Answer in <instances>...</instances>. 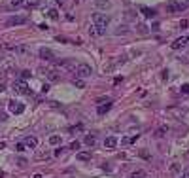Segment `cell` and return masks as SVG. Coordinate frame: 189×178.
I'll return each instance as SVG.
<instances>
[{
  "instance_id": "ab89813d",
  "label": "cell",
  "mask_w": 189,
  "mask_h": 178,
  "mask_svg": "<svg viewBox=\"0 0 189 178\" xmlns=\"http://www.w3.org/2000/svg\"><path fill=\"white\" fill-rule=\"evenodd\" d=\"M0 78H2V70H0Z\"/></svg>"
},
{
  "instance_id": "4dcf8cb0",
  "label": "cell",
  "mask_w": 189,
  "mask_h": 178,
  "mask_svg": "<svg viewBox=\"0 0 189 178\" xmlns=\"http://www.w3.org/2000/svg\"><path fill=\"white\" fill-rule=\"evenodd\" d=\"M187 25H189V21H187V19H181V21H180V27H181V28H185Z\"/></svg>"
},
{
  "instance_id": "4316f807",
  "label": "cell",
  "mask_w": 189,
  "mask_h": 178,
  "mask_svg": "<svg viewBox=\"0 0 189 178\" xmlns=\"http://www.w3.org/2000/svg\"><path fill=\"white\" fill-rule=\"evenodd\" d=\"M181 93H184V95H189V83H184V85H181Z\"/></svg>"
},
{
  "instance_id": "ffe728a7",
  "label": "cell",
  "mask_w": 189,
  "mask_h": 178,
  "mask_svg": "<svg viewBox=\"0 0 189 178\" xmlns=\"http://www.w3.org/2000/svg\"><path fill=\"white\" fill-rule=\"evenodd\" d=\"M49 157V152H38L36 154V159H47Z\"/></svg>"
},
{
  "instance_id": "74e56055",
  "label": "cell",
  "mask_w": 189,
  "mask_h": 178,
  "mask_svg": "<svg viewBox=\"0 0 189 178\" xmlns=\"http://www.w3.org/2000/svg\"><path fill=\"white\" fill-rule=\"evenodd\" d=\"M2 148H6V142H0V150H2Z\"/></svg>"
},
{
  "instance_id": "7402d4cb",
  "label": "cell",
  "mask_w": 189,
  "mask_h": 178,
  "mask_svg": "<svg viewBox=\"0 0 189 178\" xmlns=\"http://www.w3.org/2000/svg\"><path fill=\"white\" fill-rule=\"evenodd\" d=\"M115 34H129V28H127V27H117Z\"/></svg>"
},
{
  "instance_id": "9c48e42d",
  "label": "cell",
  "mask_w": 189,
  "mask_h": 178,
  "mask_svg": "<svg viewBox=\"0 0 189 178\" xmlns=\"http://www.w3.org/2000/svg\"><path fill=\"white\" fill-rule=\"evenodd\" d=\"M46 76H47V80H49V82H59V80H61V74H59L55 68H53V70H47Z\"/></svg>"
},
{
  "instance_id": "cb8c5ba5",
  "label": "cell",
  "mask_w": 189,
  "mask_h": 178,
  "mask_svg": "<svg viewBox=\"0 0 189 178\" xmlns=\"http://www.w3.org/2000/svg\"><path fill=\"white\" fill-rule=\"evenodd\" d=\"M131 178H144V170H134L131 174Z\"/></svg>"
},
{
  "instance_id": "8fae6325",
  "label": "cell",
  "mask_w": 189,
  "mask_h": 178,
  "mask_svg": "<svg viewBox=\"0 0 189 178\" xmlns=\"http://www.w3.org/2000/svg\"><path fill=\"white\" fill-rule=\"evenodd\" d=\"M23 142H25V146H29V148H32V150H34V148H36V146H38V138H36V137H27V138H25Z\"/></svg>"
},
{
  "instance_id": "5bb4252c",
  "label": "cell",
  "mask_w": 189,
  "mask_h": 178,
  "mask_svg": "<svg viewBox=\"0 0 189 178\" xmlns=\"http://www.w3.org/2000/svg\"><path fill=\"white\" fill-rule=\"evenodd\" d=\"M110 108H112V101H108L106 104H102V106H99V110H96V112H99V114H100V116H102V114H106V112H108Z\"/></svg>"
},
{
  "instance_id": "7a4b0ae2",
  "label": "cell",
  "mask_w": 189,
  "mask_h": 178,
  "mask_svg": "<svg viewBox=\"0 0 189 178\" xmlns=\"http://www.w3.org/2000/svg\"><path fill=\"white\" fill-rule=\"evenodd\" d=\"M76 74H78V78H89L91 74H93V68H91V65H87V63H81V65L76 66Z\"/></svg>"
},
{
  "instance_id": "d6a6232c",
  "label": "cell",
  "mask_w": 189,
  "mask_h": 178,
  "mask_svg": "<svg viewBox=\"0 0 189 178\" xmlns=\"http://www.w3.org/2000/svg\"><path fill=\"white\" fill-rule=\"evenodd\" d=\"M17 163H19V167H25V165H27V159L21 157V159H17Z\"/></svg>"
},
{
  "instance_id": "d4e9b609",
  "label": "cell",
  "mask_w": 189,
  "mask_h": 178,
  "mask_svg": "<svg viewBox=\"0 0 189 178\" xmlns=\"http://www.w3.org/2000/svg\"><path fill=\"white\" fill-rule=\"evenodd\" d=\"M25 4V0H11V6L13 8H19V6H23Z\"/></svg>"
},
{
  "instance_id": "e575fe53",
  "label": "cell",
  "mask_w": 189,
  "mask_h": 178,
  "mask_svg": "<svg viewBox=\"0 0 189 178\" xmlns=\"http://www.w3.org/2000/svg\"><path fill=\"white\" fill-rule=\"evenodd\" d=\"M47 91H49V85H47V83H46V85H44V87H42V93H47Z\"/></svg>"
},
{
  "instance_id": "2e32d148",
  "label": "cell",
  "mask_w": 189,
  "mask_h": 178,
  "mask_svg": "<svg viewBox=\"0 0 189 178\" xmlns=\"http://www.w3.org/2000/svg\"><path fill=\"white\" fill-rule=\"evenodd\" d=\"M85 144H87V146H95V144H96L95 134H87V137H85Z\"/></svg>"
},
{
  "instance_id": "f1b7e54d",
  "label": "cell",
  "mask_w": 189,
  "mask_h": 178,
  "mask_svg": "<svg viewBox=\"0 0 189 178\" xmlns=\"http://www.w3.org/2000/svg\"><path fill=\"white\" fill-rule=\"evenodd\" d=\"M140 155H142L144 159H150V152L148 150H140Z\"/></svg>"
},
{
  "instance_id": "d590c367",
  "label": "cell",
  "mask_w": 189,
  "mask_h": 178,
  "mask_svg": "<svg viewBox=\"0 0 189 178\" xmlns=\"http://www.w3.org/2000/svg\"><path fill=\"white\" fill-rule=\"evenodd\" d=\"M0 121H6V114H0Z\"/></svg>"
},
{
  "instance_id": "1f68e13d",
  "label": "cell",
  "mask_w": 189,
  "mask_h": 178,
  "mask_svg": "<svg viewBox=\"0 0 189 178\" xmlns=\"http://www.w3.org/2000/svg\"><path fill=\"white\" fill-rule=\"evenodd\" d=\"M62 152H65V148H57V150H55V152H53V155H57V157H59V155H61Z\"/></svg>"
},
{
  "instance_id": "7c38bea8",
  "label": "cell",
  "mask_w": 189,
  "mask_h": 178,
  "mask_svg": "<svg viewBox=\"0 0 189 178\" xmlns=\"http://www.w3.org/2000/svg\"><path fill=\"white\" fill-rule=\"evenodd\" d=\"M104 146L106 148H115L117 146V138L115 137H108L106 140H104Z\"/></svg>"
},
{
  "instance_id": "603a6c76",
  "label": "cell",
  "mask_w": 189,
  "mask_h": 178,
  "mask_svg": "<svg viewBox=\"0 0 189 178\" xmlns=\"http://www.w3.org/2000/svg\"><path fill=\"white\" fill-rule=\"evenodd\" d=\"M25 142H17V144H15V152H25Z\"/></svg>"
},
{
  "instance_id": "83f0119b",
  "label": "cell",
  "mask_w": 189,
  "mask_h": 178,
  "mask_svg": "<svg viewBox=\"0 0 189 178\" xmlns=\"http://www.w3.org/2000/svg\"><path fill=\"white\" fill-rule=\"evenodd\" d=\"M70 150H80V142H78V140H74L72 144H70Z\"/></svg>"
},
{
  "instance_id": "8d00e7d4",
  "label": "cell",
  "mask_w": 189,
  "mask_h": 178,
  "mask_svg": "<svg viewBox=\"0 0 189 178\" xmlns=\"http://www.w3.org/2000/svg\"><path fill=\"white\" fill-rule=\"evenodd\" d=\"M2 91H6V85H4V83H0V93H2Z\"/></svg>"
},
{
  "instance_id": "4fadbf2b",
  "label": "cell",
  "mask_w": 189,
  "mask_h": 178,
  "mask_svg": "<svg viewBox=\"0 0 189 178\" xmlns=\"http://www.w3.org/2000/svg\"><path fill=\"white\" fill-rule=\"evenodd\" d=\"M95 4L99 6L100 10H108L110 8V0H95Z\"/></svg>"
},
{
  "instance_id": "8992f818",
  "label": "cell",
  "mask_w": 189,
  "mask_h": 178,
  "mask_svg": "<svg viewBox=\"0 0 189 178\" xmlns=\"http://www.w3.org/2000/svg\"><path fill=\"white\" fill-rule=\"evenodd\" d=\"M185 8V4H181V2H169L166 4V11L169 13H178Z\"/></svg>"
},
{
  "instance_id": "ac0fdd59",
  "label": "cell",
  "mask_w": 189,
  "mask_h": 178,
  "mask_svg": "<svg viewBox=\"0 0 189 178\" xmlns=\"http://www.w3.org/2000/svg\"><path fill=\"white\" fill-rule=\"evenodd\" d=\"M49 144H53V146L61 144V137H59V134H51V137H49Z\"/></svg>"
},
{
  "instance_id": "ba28073f",
  "label": "cell",
  "mask_w": 189,
  "mask_h": 178,
  "mask_svg": "<svg viewBox=\"0 0 189 178\" xmlns=\"http://www.w3.org/2000/svg\"><path fill=\"white\" fill-rule=\"evenodd\" d=\"M187 42H189V38H187V36H181V38H176V40H174V42H172V49H181V47H184V46L187 44Z\"/></svg>"
},
{
  "instance_id": "e0dca14e",
  "label": "cell",
  "mask_w": 189,
  "mask_h": 178,
  "mask_svg": "<svg viewBox=\"0 0 189 178\" xmlns=\"http://www.w3.org/2000/svg\"><path fill=\"white\" fill-rule=\"evenodd\" d=\"M166 133H169V125H161L157 129V137H165Z\"/></svg>"
},
{
  "instance_id": "5b68a950",
  "label": "cell",
  "mask_w": 189,
  "mask_h": 178,
  "mask_svg": "<svg viewBox=\"0 0 189 178\" xmlns=\"http://www.w3.org/2000/svg\"><path fill=\"white\" fill-rule=\"evenodd\" d=\"M13 89H15L17 93H21V95H30L29 85H27L23 80H21V82H13Z\"/></svg>"
},
{
  "instance_id": "52a82bcc",
  "label": "cell",
  "mask_w": 189,
  "mask_h": 178,
  "mask_svg": "<svg viewBox=\"0 0 189 178\" xmlns=\"http://www.w3.org/2000/svg\"><path fill=\"white\" fill-rule=\"evenodd\" d=\"M40 57H42L44 61H55V53L51 51L49 47H42V49H40Z\"/></svg>"
},
{
  "instance_id": "44dd1931",
  "label": "cell",
  "mask_w": 189,
  "mask_h": 178,
  "mask_svg": "<svg viewBox=\"0 0 189 178\" xmlns=\"http://www.w3.org/2000/svg\"><path fill=\"white\" fill-rule=\"evenodd\" d=\"M30 76H32V74H30V70H23V72H21V80L25 82V80H29Z\"/></svg>"
},
{
  "instance_id": "277c9868",
  "label": "cell",
  "mask_w": 189,
  "mask_h": 178,
  "mask_svg": "<svg viewBox=\"0 0 189 178\" xmlns=\"http://www.w3.org/2000/svg\"><path fill=\"white\" fill-rule=\"evenodd\" d=\"M8 108H10L11 114L19 116V114L25 112V104H23V102H17V101H10V102H8Z\"/></svg>"
},
{
  "instance_id": "484cf974",
  "label": "cell",
  "mask_w": 189,
  "mask_h": 178,
  "mask_svg": "<svg viewBox=\"0 0 189 178\" xmlns=\"http://www.w3.org/2000/svg\"><path fill=\"white\" fill-rule=\"evenodd\" d=\"M74 85H76V87H83L85 83H83V80H81V78H76V80H74Z\"/></svg>"
},
{
  "instance_id": "d6986e66",
  "label": "cell",
  "mask_w": 189,
  "mask_h": 178,
  "mask_svg": "<svg viewBox=\"0 0 189 178\" xmlns=\"http://www.w3.org/2000/svg\"><path fill=\"white\" fill-rule=\"evenodd\" d=\"M47 15H49V19L57 21V19H59V11H57V10H49V11H47Z\"/></svg>"
},
{
  "instance_id": "9a60e30c",
  "label": "cell",
  "mask_w": 189,
  "mask_h": 178,
  "mask_svg": "<svg viewBox=\"0 0 189 178\" xmlns=\"http://www.w3.org/2000/svg\"><path fill=\"white\" fill-rule=\"evenodd\" d=\"M80 161H87V159H91V152H78V155H76Z\"/></svg>"
},
{
  "instance_id": "3957f363",
  "label": "cell",
  "mask_w": 189,
  "mask_h": 178,
  "mask_svg": "<svg viewBox=\"0 0 189 178\" xmlns=\"http://www.w3.org/2000/svg\"><path fill=\"white\" fill-rule=\"evenodd\" d=\"M27 21H29L27 15H11L8 21H6V25L8 27H15V25H25Z\"/></svg>"
},
{
  "instance_id": "f35d334b",
  "label": "cell",
  "mask_w": 189,
  "mask_h": 178,
  "mask_svg": "<svg viewBox=\"0 0 189 178\" xmlns=\"http://www.w3.org/2000/svg\"><path fill=\"white\" fill-rule=\"evenodd\" d=\"M34 178H42V174H34Z\"/></svg>"
},
{
  "instance_id": "30bf717a",
  "label": "cell",
  "mask_w": 189,
  "mask_h": 178,
  "mask_svg": "<svg viewBox=\"0 0 189 178\" xmlns=\"http://www.w3.org/2000/svg\"><path fill=\"white\" fill-rule=\"evenodd\" d=\"M140 11H142V13H144V15H146V17H148V19H153V17H155V15H157V13H155V10H151V8H148V6H142V8H140Z\"/></svg>"
},
{
  "instance_id": "836d02e7",
  "label": "cell",
  "mask_w": 189,
  "mask_h": 178,
  "mask_svg": "<svg viewBox=\"0 0 189 178\" xmlns=\"http://www.w3.org/2000/svg\"><path fill=\"white\" fill-rule=\"evenodd\" d=\"M180 178H189V169L187 170H184V173H181V176Z\"/></svg>"
},
{
  "instance_id": "f546056e",
  "label": "cell",
  "mask_w": 189,
  "mask_h": 178,
  "mask_svg": "<svg viewBox=\"0 0 189 178\" xmlns=\"http://www.w3.org/2000/svg\"><path fill=\"white\" fill-rule=\"evenodd\" d=\"M170 170H172V173H178V170H180V167H178V163H172V167H170Z\"/></svg>"
},
{
  "instance_id": "6da1fadb",
  "label": "cell",
  "mask_w": 189,
  "mask_h": 178,
  "mask_svg": "<svg viewBox=\"0 0 189 178\" xmlns=\"http://www.w3.org/2000/svg\"><path fill=\"white\" fill-rule=\"evenodd\" d=\"M93 23L99 28H106L110 25V17L104 15V13H93Z\"/></svg>"
}]
</instances>
